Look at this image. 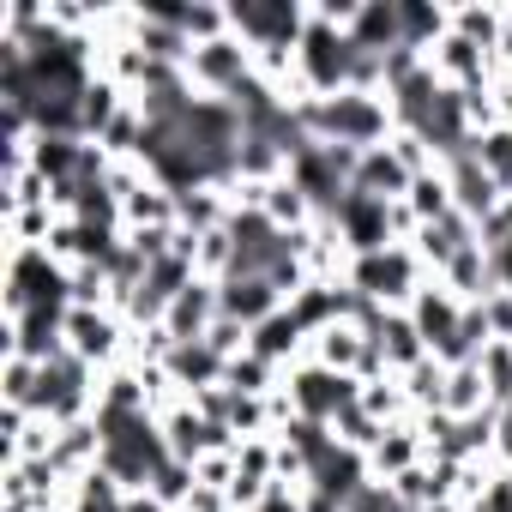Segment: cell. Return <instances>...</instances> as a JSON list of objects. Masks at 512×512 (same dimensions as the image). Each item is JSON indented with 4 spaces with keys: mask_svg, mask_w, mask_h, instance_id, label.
Instances as JSON below:
<instances>
[{
    "mask_svg": "<svg viewBox=\"0 0 512 512\" xmlns=\"http://www.w3.org/2000/svg\"><path fill=\"white\" fill-rule=\"evenodd\" d=\"M7 512H37V506H7Z\"/></svg>",
    "mask_w": 512,
    "mask_h": 512,
    "instance_id": "48",
    "label": "cell"
},
{
    "mask_svg": "<svg viewBox=\"0 0 512 512\" xmlns=\"http://www.w3.org/2000/svg\"><path fill=\"white\" fill-rule=\"evenodd\" d=\"M338 235L350 253H374V247H392V205L368 199V193H344V205L332 211Z\"/></svg>",
    "mask_w": 512,
    "mask_h": 512,
    "instance_id": "12",
    "label": "cell"
},
{
    "mask_svg": "<svg viewBox=\"0 0 512 512\" xmlns=\"http://www.w3.org/2000/svg\"><path fill=\"white\" fill-rule=\"evenodd\" d=\"M67 512H127V488L97 464V470H85L79 482H67V500H61Z\"/></svg>",
    "mask_w": 512,
    "mask_h": 512,
    "instance_id": "27",
    "label": "cell"
},
{
    "mask_svg": "<svg viewBox=\"0 0 512 512\" xmlns=\"http://www.w3.org/2000/svg\"><path fill=\"white\" fill-rule=\"evenodd\" d=\"M247 350H253V356H266V362H278V368H290V362L308 356V332H302L296 314L284 308V314H272L266 326H253V332H247Z\"/></svg>",
    "mask_w": 512,
    "mask_h": 512,
    "instance_id": "21",
    "label": "cell"
},
{
    "mask_svg": "<svg viewBox=\"0 0 512 512\" xmlns=\"http://www.w3.org/2000/svg\"><path fill=\"white\" fill-rule=\"evenodd\" d=\"M193 488H199V476H193V464H187V458H163V464H157V476H151V494H157L163 506H175V512L187 506V494H193Z\"/></svg>",
    "mask_w": 512,
    "mask_h": 512,
    "instance_id": "36",
    "label": "cell"
},
{
    "mask_svg": "<svg viewBox=\"0 0 512 512\" xmlns=\"http://www.w3.org/2000/svg\"><path fill=\"white\" fill-rule=\"evenodd\" d=\"M266 223H272V229H284V235H302L308 223H320V211H314V199L284 175V181H272V187H266Z\"/></svg>",
    "mask_w": 512,
    "mask_h": 512,
    "instance_id": "26",
    "label": "cell"
},
{
    "mask_svg": "<svg viewBox=\"0 0 512 512\" xmlns=\"http://www.w3.org/2000/svg\"><path fill=\"white\" fill-rule=\"evenodd\" d=\"M308 356H314L320 368H332V374H356L362 356H368V332H362L356 320H332L326 332L308 338Z\"/></svg>",
    "mask_w": 512,
    "mask_h": 512,
    "instance_id": "18",
    "label": "cell"
},
{
    "mask_svg": "<svg viewBox=\"0 0 512 512\" xmlns=\"http://www.w3.org/2000/svg\"><path fill=\"white\" fill-rule=\"evenodd\" d=\"M440 169H446V187H452V211H464L470 223H482V217H488V211H494V205L506 199V193H500V187H494V181L482 175V163H476L470 151L446 157Z\"/></svg>",
    "mask_w": 512,
    "mask_h": 512,
    "instance_id": "13",
    "label": "cell"
},
{
    "mask_svg": "<svg viewBox=\"0 0 512 512\" xmlns=\"http://www.w3.org/2000/svg\"><path fill=\"white\" fill-rule=\"evenodd\" d=\"M392 151H398V163H404L410 175H428V169H440V157H434V145H428L422 133H392Z\"/></svg>",
    "mask_w": 512,
    "mask_h": 512,
    "instance_id": "39",
    "label": "cell"
},
{
    "mask_svg": "<svg viewBox=\"0 0 512 512\" xmlns=\"http://www.w3.org/2000/svg\"><path fill=\"white\" fill-rule=\"evenodd\" d=\"M398 31H404V49L428 55L452 31V7H434V0H398Z\"/></svg>",
    "mask_w": 512,
    "mask_h": 512,
    "instance_id": "24",
    "label": "cell"
},
{
    "mask_svg": "<svg viewBox=\"0 0 512 512\" xmlns=\"http://www.w3.org/2000/svg\"><path fill=\"white\" fill-rule=\"evenodd\" d=\"M284 386H290V398H296V416L326 422V428L362 398V380H356V374H332V368H320L314 356L290 362V368H284Z\"/></svg>",
    "mask_w": 512,
    "mask_h": 512,
    "instance_id": "7",
    "label": "cell"
},
{
    "mask_svg": "<svg viewBox=\"0 0 512 512\" xmlns=\"http://www.w3.org/2000/svg\"><path fill=\"white\" fill-rule=\"evenodd\" d=\"M37 380H43V362L7 356V368H0V404H13V410H31V404H37Z\"/></svg>",
    "mask_w": 512,
    "mask_h": 512,
    "instance_id": "35",
    "label": "cell"
},
{
    "mask_svg": "<svg viewBox=\"0 0 512 512\" xmlns=\"http://www.w3.org/2000/svg\"><path fill=\"white\" fill-rule=\"evenodd\" d=\"M284 308H290V296H284L272 278H223V314L241 320L247 332H253V326H266V320L284 314Z\"/></svg>",
    "mask_w": 512,
    "mask_h": 512,
    "instance_id": "14",
    "label": "cell"
},
{
    "mask_svg": "<svg viewBox=\"0 0 512 512\" xmlns=\"http://www.w3.org/2000/svg\"><path fill=\"white\" fill-rule=\"evenodd\" d=\"M97 428H103V470H109L127 494L151 488L157 464L169 458V440H163L157 410H139V416H109V410H97Z\"/></svg>",
    "mask_w": 512,
    "mask_h": 512,
    "instance_id": "2",
    "label": "cell"
},
{
    "mask_svg": "<svg viewBox=\"0 0 512 512\" xmlns=\"http://www.w3.org/2000/svg\"><path fill=\"white\" fill-rule=\"evenodd\" d=\"M428 458V440H422V428H416V416L410 422H392L386 434H380V446L368 452V476L374 482H392V476H404L410 464H422Z\"/></svg>",
    "mask_w": 512,
    "mask_h": 512,
    "instance_id": "17",
    "label": "cell"
},
{
    "mask_svg": "<svg viewBox=\"0 0 512 512\" xmlns=\"http://www.w3.org/2000/svg\"><path fill=\"white\" fill-rule=\"evenodd\" d=\"M332 434H338V446H350V452H362V458H368V452L380 446V434H386V428H380L362 404H350V410L332 422Z\"/></svg>",
    "mask_w": 512,
    "mask_h": 512,
    "instance_id": "37",
    "label": "cell"
},
{
    "mask_svg": "<svg viewBox=\"0 0 512 512\" xmlns=\"http://www.w3.org/2000/svg\"><path fill=\"white\" fill-rule=\"evenodd\" d=\"M175 13V25L187 31V43L199 49V43H217V37H229V7H217V0H193V7H169Z\"/></svg>",
    "mask_w": 512,
    "mask_h": 512,
    "instance_id": "33",
    "label": "cell"
},
{
    "mask_svg": "<svg viewBox=\"0 0 512 512\" xmlns=\"http://www.w3.org/2000/svg\"><path fill=\"white\" fill-rule=\"evenodd\" d=\"M67 350L79 356V362H91L97 374H109L115 362H127V320L115 314V308H67Z\"/></svg>",
    "mask_w": 512,
    "mask_h": 512,
    "instance_id": "9",
    "label": "cell"
},
{
    "mask_svg": "<svg viewBox=\"0 0 512 512\" xmlns=\"http://www.w3.org/2000/svg\"><path fill=\"white\" fill-rule=\"evenodd\" d=\"M139 229H181V199L151 175L139 193L121 199V235H139Z\"/></svg>",
    "mask_w": 512,
    "mask_h": 512,
    "instance_id": "16",
    "label": "cell"
},
{
    "mask_svg": "<svg viewBox=\"0 0 512 512\" xmlns=\"http://www.w3.org/2000/svg\"><path fill=\"white\" fill-rule=\"evenodd\" d=\"M223 386H229V392H241V398H272V392L284 386V368L247 350V356H235V362L223 368Z\"/></svg>",
    "mask_w": 512,
    "mask_h": 512,
    "instance_id": "28",
    "label": "cell"
},
{
    "mask_svg": "<svg viewBox=\"0 0 512 512\" xmlns=\"http://www.w3.org/2000/svg\"><path fill=\"white\" fill-rule=\"evenodd\" d=\"M398 386H404V398H410V410L416 416H428V410H440V398H446V362H416L410 374H398Z\"/></svg>",
    "mask_w": 512,
    "mask_h": 512,
    "instance_id": "32",
    "label": "cell"
},
{
    "mask_svg": "<svg viewBox=\"0 0 512 512\" xmlns=\"http://www.w3.org/2000/svg\"><path fill=\"white\" fill-rule=\"evenodd\" d=\"M404 205L416 211V223H440V217H452V187H446V169L416 175V181H410V193H404Z\"/></svg>",
    "mask_w": 512,
    "mask_h": 512,
    "instance_id": "31",
    "label": "cell"
},
{
    "mask_svg": "<svg viewBox=\"0 0 512 512\" xmlns=\"http://www.w3.org/2000/svg\"><path fill=\"white\" fill-rule=\"evenodd\" d=\"M217 314H223V284H211V278H193L169 308H163V332L175 338V344H199L211 326H217Z\"/></svg>",
    "mask_w": 512,
    "mask_h": 512,
    "instance_id": "11",
    "label": "cell"
},
{
    "mask_svg": "<svg viewBox=\"0 0 512 512\" xmlns=\"http://www.w3.org/2000/svg\"><path fill=\"white\" fill-rule=\"evenodd\" d=\"M464 308H470V302H458V296H452V290H446L440 278H428V284L416 290V302L404 308V314H410V326L422 332L428 356H434V362H446V368H452V344H458Z\"/></svg>",
    "mask_w": 512,
    "mask_h": 512,
    "instance_id": "10",
    "label": "cell"
},
{
    "mask_svg": "<svg viewBox=\"0 0 512 512\" xmlns=\"http://www.w3.org/2000/svg\"><path fill=\"white\" fill-rule=\"evenodd\" d=\"M428 512H470V506H458V500H440V506H428Z\"/></svg>",
    "mask_w": 512,
    "mask_h": 512,
    "instance_id": "47",
    "label": "cell"
},
{
    "mask_svg": "<svg viewBox=\"0 0 512 512\" xmlns=\"http://www.w3.org/2000/svg\"><path fill=\"white\" fill-rule=\"evenodd\" d=\"M452 37H464V43L494 55L500 37H506V7H452Z\"/></svg>",
    "mask_w": 512,
    "mask_h": 512,
    "instance_id": "30",
    "label": "cell"
},
{
    "mask_svg": "<svg viewBox=\"0 0 512 512\" xmlns=\"http://www.w3.org/2000/svg\"><path fill=\"white\" fill-rule=\"evenodd\" d=\"M127 103H133V97H127V91H121L109 73H97V79L85 85V97H79V127H85V139L97 145V139H103V127H109V121H115Z\"/></svg>",
    "mask_w": 512,
    "mask_h": 512,
    "instance_id": "25",
    "label": "cell"
},
{
    "mask_svg": "<svg viewBox=\"0 0 512 512\" xmlns=\"http://www.w3.org/2000/svg\"><path fill=\"white\" fill-rule=\"evenodd\" d=\"M127 512H175V506H163L151 488H139V494H127Z\"/></svg>",
    "mask_w": 512,
    "mask_h": 512,
    "instance_id": "45",
    "label": "cell"
},
{
    "mask_svg": "<svg viewBox=\"0 0 512 512\" xmlns=\"http://www.w3.org/2000/svg\"><path fill=\"white\" fill-rule=\"evenodd\" d=\"M494 458H500V464H512V398H506V404H494Z\"/></svg>",
    "mask_w": 512,
    "mask_h": 512,
    "instance_id": "43",
    "label": "cell"
},
{
    "mask_svg": "<svg viewBox=\"0 0 512 512\" xmlns=\"http://www.w3.org/2000/svg\"><path fill=\"white\" fill-rule=\"evenodd\" d=\"M43 302H67V266L49 260V247L7 253V296H0V320H25Z\"/></svg>",
    "mask_w": 512,
    "mask_h": 512,
    "instance_id": "5",
    "label": "cell"
},
{
    "mask_svg": "<svg viewBox=\"0 0 512 512\" xmlns=\"http://www.w3.org/2000/svg\"><path fill=\"white\" fill-rule=\"evenodd\" d=\"M247 79H253V49H247L235 31H229V37H217V43H199V49L187 55V85H193L199 97L229 103Z\"/></svg>",
    "mask_w": 512,
    "mask_h": 512,
    "instance_id": "8",
    "label": "cell"
},
{
    "mask_svg": "<svg viewBox=\"0 0 512 512\" xmlns=\"http://www.w3.org/2000/svg\"><path fill=\"white\" fill-rule=\"evenodd\" d=\"M181 512H235V506H229V494H223V488H205V482H199V488L187 494V506H181Z\"/></svg>",
    "mask_w": 512,
    "mask_h": 512,
    "instance_id": "44",
    "label": "cell"
},
{
    "mask_svg": "<svg viewBox=\"0 0 512 512\" xmlns=\"http://www.w3.org/2000/svg\"><path fill=\"white\" fill-rule=\"evenodd\" d=\"M229 31L253 49H296L308 31V0H235L229 7Z\"/></svg>",
    "mask_w": 512,
    "mask_h": 512,
    "instance_id": "6",
    "label": "cell"
},
{
    "mask_svg": "<svg viewBox=\"0 0 512 512\" xmlns=\"http://www.w3.org/2000/svg\"><path fill=\"white\" fill-rule=\"evenodd\" d=\"M296 121H302V133H308V139H320V145H350V151H374V145H392V133H398L386 91H338V97H302V103H296Z\"/></svg>",
    "mask_w": 512,
    "mask_h": 512,
    "instance_id": "1",
    "label": "cell"
},
{
    "mask_svg": "<svg viewBox=\"0 0 512 512\" xmlns=\"http://www.w3.org/2000/svg\"><path fill=\"white\" fill-rule=\"evenodd\" d=\"M482 410H494V392H488L482 368H476V362L446 368V398H440V416L464 422V416H482Z\"/></svg>",
    "mask_w": 512,
    "mask_h": 512,
    "instance_id": "23",
    "label": "cell"
},
{
    "mask_svg": "<svg viewBox=\"0 0 512 512\" xmlns=\"http://www.w3.org/2000/svg\"><path fill=\"white\" fill-rule=\"evenodd\" d=\"M350 43L362 55H392L404 49V31H398V0H362V13L350 25Z\"/></svg>",
    "mask_w": 512,
    "mask_h": 512,
    "instance_id": "20",
    "label": "cell"
},
{
    "mask_svg": "<svg viewBox=\"0 0 512 512\" xmlns=\"http://www.w3.org/2000/svg\"><path fill=\"white\" fill-rule=\"evenodd\" d=\"M193 272H199V278H211V284H223V278L235 272V235H229V229L193 235Z\"/></svg>",
    "mask_w": 512,
    "mask_h": 512,
    "instance_id": "34",
    "label": "cell"
},
{
    "mask_svg": "<svg viewBox=\"0 0 512 512\" xmlns=\"http://www.w3.org/2000/svg\"><path fill=\"white\" fill-rule=\"evenodd\" d=\"M193 476H199L205 488H223V494H229V482H235V452H205V458L193 464Z\"/></svg>",
    "mask_w": 512,
    "mask_h": 512,
    "instance_id": "41",
    "label": "cell"
},
{
    "mask_svg": "<svg viewBox=\"0 0 512 512\" xmlns=\"http://www.w3.org/2000/svg\"><path fill=\"white\" fill-rule=\"evenodd\" d=\"M494 278H500V290H512V241L494 253Z\"/></svg>",
    "mask_w": 512,
    "mask_h": 512,
    "instance_id": "46",
    "label": "cell"
},
{
    "mask_svg": "<svg viewBox=\"0 0 512 512\" xmlns=\"http://www.w3.org/2000/svg\"><path fill=\"white\" fill-rule=\"evenodd\" d=\"M476 368H482V380H488V392H494V404H506L512 398V344H488L482 356H476Z\"/></svg>",
    "mask_w": 512,
    "mask_h": 512,
    "instance_id": "38",
    "label": "cell"
},
{
    "mask_svg": "<svg viewBox=\"0 0 512 512\" xmlns=\"http://www.w3.org/2000/svg\"><path fill=\"white\" fill-rule=\"evenodd\" d=\"M470 157L482 163V175H488L500 193H512V121H500V127H488V133H476V139H470Z\"/></svg>",
    "mask_w": 512,
    "mask_h": 512,
    "instance_id": "29",
    "label": "cell"
},
{
    "mask_svg": "<svg viewBox=\"0 0 512 512\" xmlns=\"http://www.w3.org/2000/svg\"><path fill=\"white\" fill-rule=\"evenodd\" d=\"M296 67H302V97H338V91H350V79H356V43H350V31L326 25L308 7V31L296 43Z\"/></svg>",
    "mask_w": 512,
    "mask_h": 512,
    "instance_id": "4",
    "label": "cell"
},
{
    "mask_svg": "<svg viewBox=\"0 0 512 512\" xmlns=\"http://www.w3.org/2000/svg\"><path fill=\"white\" fill-rule=\"evenodd\" d=\"M482 314H488V332H494L500 344H512V290H494V296L482 302Z\"/></svg>",
    "mask_w": 512,
    "mask_h": 512,
    "instance_id": "42",
    "label": "cell"
},
{
    "mask_svg": "<svg viewBox=\"0 0 512 512\" xmlns=\"http://www.w3.org/2000/svg\"><path fill=\"white\" fill-rule=\"evenodd\" d=\"M506 482H512V464H506Z\"/></svg>",
    "mask_w": 512,
    "mask_h": 512,
    "instance_id": "49",
    "label": "cell"
},
{
    "mask_svg": "<svg viewBox=\"0 0 512 512\" xmlns=\"http://www.w3.org/2000/svg\"><path fill=\"white\" fill-rule=\"evenodd\" d=\"M422 284H428V266L416 260V247H404V241L374 247V253H350V266H344V290L374 302V308H410Z\"/></svg>",
    "mask_w": 512,
    "mask_h": 512,
    "instance_id": "3",
    "label": "cell"
},
{
    "mask_svg": "<svg viewBox=\"0 0 512 512\" xmlns=\"http://www.w3.org/2000/svg\"><path fill=\"white\" fill-rule=\"evenodd\" d=\"M410 181H416V175L398 163V151H392V145H374V151H362L350 193H368V199H380V205H398V199L410 193Z\"/></svg>",
    "mask_w": 512,
    "mask_h": 512,
    "instance_id": "15",
    "label": "cell"
},
{
    "mask_svg": "<svg viewBox=\"0 0 512 512\" xmlns=\"http://www.w3.org/2000/svg\"><path fill=\"white\" fill-rule=\"evenodd\" d=\"M440 284H446L458 302H488V296L500 290V278H494V253H488L482 241H476V247H464L458 260L440 272Z\"/></svg>",
    "mask_w": 512,
    "mask_h": 512,
    "instance_id": "19",
    "label": "cell"
},
{
    "mask_svg": "<svg viewBox=\"0 0 512 512\" xmlns=\"http://www.w3.org/2000/svg\"><path fill=\"white\" fill-rule=\"evenodd\" d=\"M374 344H380V356H386V368H392V374H410L416 362H428V344H422V332L410 326V314H404V308H392V314L374 326Z\"/></svg>",
    "mask_w": 512,
    "mask_h": 512,
    "instance_id": "22",
    "label": "cell"
},
{
    "mask_svg": "<svg viewBox=\"0 0 512 512\" xmlns=\"http://www.w3.org/2000/svg\"><path fill=\"white\" fill-rule=\"evenodd\" d=\"M476 241H482L488 253H500V247L512 241V193H506V199H500V205H494L482 223H476Z\"/></svg>",
    "mask_w": 512,
    "mask_h": 512,
    "instance_id": "40",
    "label": "cell"
}]
</instances>
